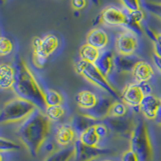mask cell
<instances>
[{
  "label": "cell",
  "instance_id": "cell-1",
  "mask_svg": "<svg viewBox=\"0 0 161 161\" xmlns=\"http://www.w3.org/2000/svg\"><path fill=\"white\" fill-rule=\"evenodd\" d=\"M51 130V121L37 108L17 128V136L31 156H36Z\"/></svg>",
  "mask_w": 161,
  "mask_h": 161
},
{
  "label": "cell",
  "instance_id": "cell-2",
  "mask_svg": "<svg viewBox=\"0 0 161 161\" xmlns=\"http://www.w3.org/2000/svg\"><path fill=\"white\" fill-rule=\"evenodd\" d=\"M15 82L12 91L17 97L27 99L44 111V90L41 88L38 80L23 59L19 58L15 62Z\"/></svg>",
  "mask_w": 161,
  "mask_h": 161
},
{
  "label": "cell",
  "instance_id": "cell-3",
  "mask_svg": "<svg viewBox=\"0 0 161 161\" xmlns=\"http://www.w3.org/2000/svg\"><path fill=\"white\" fill-rule=\"evenodd\" d=\"M38 108L27 99L15 97L8 101L0 111V123L2 125L21 123Z\"/></svg>",
  "mask_w": 161,
  "mask_h": 161
},
{
  "label": "cell",
  "instance_id": "cell-4",
  "mask_svg": "<svg viewBox=\"0 0 161 161\" xmlns=\"http://www.w3.org/2000/svg\"><path fill=\"white\" fill-rule=\"evenodd\" d=\"M130 149L137 155L139 161H152L153 147L148 127L143 119L135 123L130 136Z\"/></svg>",
  "mask_w": 161,
  "mask_h": 161
},
{
  "label": "cell",
  "instance_id": "cell-5",
  "mask_svg": "<svg viewBox=\"0 0 161 161\" xmlns=\"http://www.w3.org/2000/svg\"><path fill=\"white\" fill-rule=\"evenodd\" d=\"M75 70L79 75L82 76L89 82L104 90L112 97L115 99L119 98L117 90L114 88L108 80V78L96 67L94 64L86 62L80 59L76 63Z\"/></svg>",
  "mask_w": 161,
  "mask_h": 161
},
{
  "label": "cell",
  "instance_id": "cell-6",
  "mask_svg": "<svg viewBox=\"0 0 161 161\" xmlns=\"http://www.w3.org/2000/svg\"><path fill=\"white\" fill-rule=\"evenodd\" d=\"M58 46L59 39L54 34H48L44 38L35 37L32 40V60L34 64L38 68H42Z\"/></svg>",
  "mask_w": 161,
  "mask_h": 161
},
{
  "label": "cell",
  "instance_id": "cell-7",
  "mask_svg": "<svg viewBox=\"0 0 161 161\" xmlns=\"http://www.w3.org/2000/svg\"><path fill=\"white\" fill-rule=\"evenodd\" d=\"M139 47L137 36L132 31H122L115 39V50L119 55L133 56Z\"/></svg>",
  "mask_w": 161,
  "mask_h": 161
},
{
  "label": "cell",
  "instance_id": "cell-8",
  "mask_svg": "<svg viewBox=\"0 0 161 161\" xmlns=\"http://www.w3.org/2000/svg\"><path fill=\"white\" fill-rule=\"evenodd\" d=\"M98 19L102 24L109 27L124 28L127 21V13L114 6H108L103 10Z\"/></svg>",
  "mask_w": 161,
  "mask_h": 161
},
{
  "label": "cell",
  "instance_id": "cell-9",
  "mask_svg": "<svg viewBox=\"0 0 161 161\" xmlns=\"http://www.w3.org/2000/svg\"><path fill=\"white\" fill-rule=\"evenodd\" d=\"M75 148L76 161H93L100 156H104L110 152L108 149L102 148L99 147H90L83 144L79 139L73 143Z\"/></svg>",
  "mask_w": 161,
  "mask_h": 161
},
{
  "label": "cell",
  "instance_id": "cell-10",
  "mask_svg": "<svg viewBox=\"0 0 161 161\" xmlns=\"http://www.w3.org/2000/svg\"><path fill=\"white\" fill-rule=\"evenodd\" d=\"M145 96L140 83H130L126 85L123 89L121 100L127 106L132 108H139Z\"/></svg>",
  "mask_w": 161,
  "mask_h": 161
},
{
  "label": "cell",
  "instance_id": "cell-11",
  "mask_svg": "<svg viewBox=\"0 0 161 161\" xmlns=\"http://www.w3.org/2000/svg\"><path fill=\"white\" fill-rule=\"evenodd\" d=\"M105 123L108 125L110 131L114 132L123 137L129 138L135 126L133 121L128 116L122 118L108 117L105 119Z\"/></svg>",
  "mask_w": 161,
  "mask_h": 161
},
{
  "label": "cell",
  "instance_id": "cell-12",
  "mask_svg": "<svg viewBox=\"0 0 161 161\" xmlns=\"http://www.w3.org/2000/svg\"><path fill=\"white\" fill-rule=\"evenodd\" d=\"M113 103L114 102L110 97L100 96L98 97V100L95 106L90 110H83V114H86L97 121L106 119L109 117L110 107Z\"/></svg>",
  "mask_w": 161,
  "mask_h": 161
},
{
  "label": "cell",
  "instance_id": "cell-13",
  "mask_svg": "<svg viewBox=\"0 0 161 161\" xmlns=\"http://www.w3.org/2000/svg\"><path fill=\"white\" fill-rule=\"evenodd\" d=\"M160 103L161 98H159L152 93L147 94L144 96L139 106V110L146 119L149 120H155L157 116Z\"/></svg>",
  "mask_w": 161,
  "mask_h": 161
},
{
  "label": "cell",
  "instance_id": "cell-14",
  "mask_svg": "<svg viewBox=\"0 0 161 161\" xmlns=\"http://www.w3.org/2000/svg\"><path fill=\"white\" fill-rule=\"evenodd\" d=\"M77 132L71 124H61L56 130V141L60 146L66 147L76 142Z\"/></svg>",
  "mask_w": 161,
  "mask_h": 161
},
{
  "label": "cell",
  "instance_id": "cell-15",
  "mask_svg": "<svg viewBox=\"0 0 161 161\" xmlns=\"http://www.w3.org/2000/svg\"><path fill=\"white\" fill-rule=\"evenodd\" d=\"M131 73L136 82L146 83L148 82L154 77L155 71L153 67L148 62L139 60L135 66Z\"/></svg>",
  "mask_w": 161,
  "mask_h": 161
},
{
  "label": "cell",
  "instance_id": "cell-16",
  "mask_svg": "<svg viewBox=\"0 0 161 161\" xmlns=\"http://www.w3.org/2000/svg\"><path fill=\"white\" fill-rule=\"evenodd\" d=\"M114 54L111 50H102L98 59L94 64L108 78L114 69Z\"/></svg>",
  "mask_w": 161,
  "mask_h": 161
},
{
  "label": "cell",
  "instance_id": "cell-17",
  "mask_svg": "<svg viewBox=\"0 0 161 161\" xmlns=\"http://www.w3.org/2000/svg\"><path fill=\"white\" fill-rule=\"evenodd\" d=\"M15 66L8 63H3L0 66V88L3 90H12L15 82Z\"/></svg>",
  "mask_w": 161,
  "mask_h": 161
},
{
  "label": "cell",
  "instance_id": "cell-18",
  "mask_svg": "<svg viewBox=\"0 0 161 161\" xmlns=\"http://www.w3.org/2000/svg\"><path fill=\"white\" fill-rule=\"evenodd\" d=\"M110 39L108 34L104 29L100 28H95L92 29L86 36V42L87 44L95 47L96 48L101 50H104L106 47L108 45Z\"/></svg>",
  "mask_w": 161,
  "mask_h": 161
},
{
  "label": "cell",
  "instance_id": "cell-19",
  "mask_svg": "<svg viewBox=\"0 0 161 161\" xmlns=\"http://www.w3.org/2000/svg\"><path fill=\"white\" fill-rule=\"evenodd\" d=\"M98 96L96 93L88 90H81L75 97L77 106L82 110H88L93 108L97 104Z\"/></svg>",
  "mask_w": 161,
  "mask_h": 161
},
{
  "label": "cell",
  "instance_id": "cell-20",
  "mask_svg": "<svg viewBox=\"0 0 161 161\" xmlns=\"http://www.w3.org/2000/svg\"><path fill=\"white\" fill-rule=\"evenodd\" d=\"M139 59L135 56L118 55L114 57V69L118 73H132Z\"/></svg>",
  "mask_w": 161,
  "mask_h": 161
},
{
  "label": "cell",
  "instance_id": "cell-21",
  "mask_svg": "<svg viewBox=\"0 0 161 161\" xmlns=\"http://www.w3.org/2000/svg\"><path fill=\"white\" fill-rule=\"evenodd\" d=\"M97 123V121L93 119L90 116L87 115L86 114H80L78 115H76L73 117L72 121V126L76 130L77 135L80 136L83 131L88 129L90 126L95 125Z\"/></svg>",
  "mask_w": 161,
  "mask_h": 161
},
{
  "label": "cell",
  "instance_id": "cell-22",
  "mask_svg": "<svg viewBox=\"0 0 161 161\" xmlns=\"http://www.w3.org/2000/svg\"><path fill=\"white\" fill-rule=\"evenodd\" d=\"M74 156H75L74 146H69L52 152L44 161H69Z\"/></svg>",
  "mask_w": 161,
  "mask_h": 161
},
{
  "label": "cell",
  "instance_id": "cell-23",
  "mask_svg": "<svg viewBox=\"0 0 161 161\" xmlns=\"http://www.w3.org/2000/svg\"><path fill=\"white\" fill-rule=\"evenodd\" d=\"M101 51L95 47L87 44L82 45L80 47V51H79V55L81 60H85L86 62L94 64L98 59L100 56Z\"/></svg>",
  "mask_w": 161,
  "mask_h": 161
},
{
  "label": "cell",
  "instance_id": "cell-24",
  "mask_svg": "<svg viewBox=\"0 0 161 161\" xmlns=\"http://www.w3.org/2000/svg\"><path fill=\"white\" fill-rule=\"evenodd\" d=\"M78 139L83 144L90 147H98L99 142L101 140L100 137L96 132L94 125L86 129L85 131L80 134Z\"/></svg>",
  "mask_w": 161,
  "mask_h": 161
},
{
  "label": "cell",
  "instance_id": "cell-25",
  "mask_svg": "<svg viewBox=\"0 0 161 161\" xmlns=\"http://www.w3.org/2000/svg\"><path fill=\"white\" fill-rule=\"evenodd\" d=\"M44 101L46 106H52L62 105L64 99L62 95L57 90L53 89H46L44 90Z\"/></svg>",
  "mask_w": 161,
  "mask_h": 161
},
{
  "label": "cell",
  "instance_id": "cell-26",
  "mask_svg": "<svg viewBox=\"0 0 161 161\" xmlns=\"http://www.w3.org/2000/svg\"><path fill=\"white\" fill-rule=\"evenodd\" d=\"M44 114L51 122H57L64 117L65 114V109L63 105L58 106H46Z\"/></svg>",
  "mask_w": 161,
  "mask_h": 161
},
{
  "label": "cell",
  "instance_id": "cell-27",
  "mask_svg": "<svg viewBox=\"0 0 161 161\" xmlns=\"http://www.w3.org/2000/svg\"><path fill=\"white\" fill-rule=\"evenodd\" d=\"M127 112H128V106L123 102L116 101V102H114L110 107L109 117H125L127 114Z\"/></svg>",
  "mask_w": 161,
  "mask_h": 161
},
{
  "label": "cell",
  "instance_id": "cell-28",
  "mask_svg": "<svg viewBox=\"0 0 161 161\" xmlns=\"http://www.w3.org/2000/svg\"><path fill=\"white\" fill-rule=\"evenodd\" d=\"M19 145L17 144L15 142L3 137H1L0 139V151L2 153L14 152V151L19 150Z\"/></svg>",
  "mask_w": 161,
  "mask_h": 161
},
{
  "label": "cell",
  "instance_id": "cell-29",
  "mask_svg": "<svg viewBox=\"0 0 161 161\" xmlns=\"http://www.w3.org/2000/svg\"><path fill=\"white\" fill-rule=\"evenodd\" d=\"M143 6L149 13L161 19V3L147 1L143 3Z\"/></svg>",
  "mask_w": 161,
  "mask_h": 161
},
{
  "label": "cell",
  "instance_id": "cell-30",
  "mask_svg": "<svg viewBox=\"0 0 161 161\" xmlns=\"http://www.w3.org/2000/svg\"><path fill=\"white\" fill-rule=\"evenodd\" d=\"M13 50V44L11 40L5 36L0 38V55L2 57L8 56Z\"/></svg>",
  "mask_w": 161,
  "mask_h": 161
},
{
  "label": "cell",
  "instance_id": "cell-31",
  "mask_svg": "<svg viewBox=\"0 0 161 161\" xmlns=\"http://www.w3.org/2000/svg\"><path fill=\"white\" fill-rule=\"evenodd\" d=\"M120 1L128 12L142 9L140 0H120Z\"/></svg>",
  "mask_w": 161,
  "mask_h": 161
},
{
  "label": "cell",
  "instance_id": "cell-32",
  "mask_svg": "<svg viewBox=\"0 0 161 161\" xmlns=\"http://www.w3.org/2000/svg\"><path fill=\"white\" fill-rule=\"evenodd\" d=\"M95 130L100 139H105L109 136L110 129L106 123H97L94 125Z\"/></svg>",
  "mask_w": 161,
  "mask_h": 161
},
{
  "label": "cell",
  "instance_id": "cell-33",
  "mask_svg": "<svg viewBox=\"0 0 161 161\" xmlns=\"http://www.w3.org/2000/svg\"><path fill=\"white\" fill-rule=\"evenodd\" d=\"M122 161H139L137 155L132 150L126 151L122 156Z\"/></svg>",
  "mask_w": 161,
  "mask_h": 161
},
{
  "label": "cell",
  "instance_id": "cell-34",
  "mask_svg": "<svg viewBox=\"0 0 161 161\" xmlns=\"http://www.w3.org/2000/svg\"><path fill=\"white\" fill-rule=\"evenodd\" d=\"M72 8L76 11H80L84 9L87 5V1L86 0H71Z\"/></svg>",
  "mask_w": 161,
  "mask_h": 161
},
{
  "label": "cell",
  "instance_id": "cell-35",
  "mask_svg": "<svg viewBox=\"0 0 161 161\" xmlns=\"http://www.w3.org/2000/svg\"><path fill=\"white\" fill-rule=\"evenodd\" d=\"M154 55L161 57V45L157 43H154Z\"/></svg>",
  "mask_w": 161,
  "mask_h": 161
},
{
  "label": "cell",
  "instance_id": "cell-36",
  "mask_svg": "<svg viewBox=\"0 0 161 161\" xmlns=\"http://www.w3.org/2000/svg\"><path fill=\"white\" fill-rule=\"evenodd\" d=\"M153 60L155 65L156 66V68L159 69V71L161 72V57H157V56L154 55L153 56Z\"/></svg>",
  "mask_w": 161,
  "mask_h": 161
},
{
  "label": "cell",
  "instance_id": "cell-37",
  "mask_svg": "<svg viewBox=\"0 0 161 161\" xmlns=\"http://www.w3.org/2000/svg\"><path fill=\"white\" fill-rule=\"evenodd\" d=\"M156 121V123H157L158 125L161 126V103H160V106H159V111H158L157 116H156V119H155Z\"/></svg>",
  "mask_w": 161,
  "mask_h": 161
},
{
  "label": "cell",
  "instance_id": "cell-38",
  "mask_svg": "<svg viewBox=\"0 0 161 161\" xmlns=\"http://www.w3.org/2000/svg\"><path fill=\"white\" fill-rule=\"evenodd\" d=\"M154 43H157V44H160L161 45V33L156 32V39H155V41H154Z\"/></svg>",
  "mask_w": 161,
  "mask_h": 161
},
{
  "label": "cell",
  "instance_id": "cell-39",
  "mask_svg": "<svg viewBox=\"0 0 161 161\" xmlns=\"http://www.w3.org/2000/svg\"><path fill=\"white\" fill-rule=\"evenodd\" d=\"M46 148L48 149V151H53V143H48V145H47V146H46Z\"/></svg>",
  "mask_w": 161,
  "mask_h": 161
},
{
  "label": "cell",
  "instance_id": "cell-40",
  "mask_svg": "<svg viewBox=\"0 0 161 161\" xmlns=\"http://www.w3.org/2000/svg\"><path fill=\"white\" fill-rule=\"evenodd\" d=\"M103 161H113V160H110V159H106V160H103Z\"/></svg>",
  "mask_w": 161,
  "mask_h": 161
}]
</instances>
